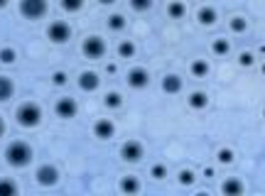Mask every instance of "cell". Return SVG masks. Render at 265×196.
<instances>
[{
	"mask_svg": "<svg viewBox=\"0 0 265 196\" xmlns=\"http://www.w3.org/2000/svg\"><path fill=\"white\" fill-rule=\"evenodd\" d=\"M148 84H150V74L142 69V67H135V69L128 71V86H130V88L140 91V88H145Z\"/></svg>",
	"mask_w": 265,
	"mask_h": 196,
	"instance_id": "cell-6",
	"label": "cell"
},
{
	"mask_svg": "<svg viewBox=\"0 0 265 196\" xmlns=\"http://www.w3.org/2000/svg\"><path fill=\"white\" fill-rule=\"evenodd\" d=\"M5 5H8V0H0V10H3V8H5Z\"/></svg>",
	"mask_w": 265,
	"mask_h": 196,
	"instance_id": "cell-38",
	"label": "cell"
},
{
	"mask_svg": "<svg viewBox=\"0 0 265 196\" xmlns=\"http://www.w3.org/2000/svg\"><path fill=\"white\" fill-rule=\"evenodd\" d=\"M5 162H8L10 167H15V169L27 167L30 162H32V147H30L27 142H22V140L10 142V145L5 147Z\"/></svg>",
	"mask_w": 265,
	"mask_h": 196,
	"instance_id": "cell-1",
	"label": "cell"
},
{
	"mask_svg": "<svg viewBox=\"0 0 265 196\" xmlns=\"http://www.w3.org/2000/svg\"><path fill=\"white\" fill-rule=\"evenodd\" d=\"M76 111H79V108H76V101H74V98H59L54 106V113L59 118H74Z\"/></svg>",
	"mask_w": 265,
	"mask_h": 196,
	"instance_id": "cell-9",
	"label": "cell"
},
{
	"mask_svg": "<svg viewBox=\"0 0 265 196\" xmlns=\"http://www.w3.org/2000/svg\"><path fill=\"white\" fill-rule=\"evenodd\" d=\"M189 71H192V76H196V79H204V76L209 74V64H207L204 59H196V61H192Z\"/></svg>",
	"mask_w": 265,
	"mask_h": 196,
	"instance_id": "cell-18",
	"label": "cell"
},
{
	"mask_svg": "<svg viewBox=\"0 0 265 196\" xmlns=\"http://www.w3.org/2000/svg\"><path fill=\"white\" fill-rule=\"evenodd\" d=\"M184 13H187V8H184V3H182V0H172V3L167 5V15L172 17V20H182Z\"/></svg>",
	"mask_w": 265,
	"mask_h": 196,
	"instance_id": "cell-16",
	"label": "cell"
},
{
	"mask_svg": "<svg viewBox=\"0 0 265 196\" xmlns=\"http://www.w3.org/2000/svg\"><path fill=\"white\" fill-rule=\"evenodd\" d=\"M98 84H101V79H98L96 71H81V76H79V88L86 91V93H91V91H96Z\"/></svg>",
	"mask_w": 265,
	"mask_h": 196,
	"instance_id": "cell-10",
	"label": "cell"
},
{
	"mask_svg": "<svg viewBox=\"0 0 265 196\" xmlns=\"http://www.w3.org/2000/svg\"><path fill=\"white\" fill-rule=\"evenodd\" d=\"M216 157H219V162H221V165H231L236 154H233V150H231V147H221V150L216 152Z\"/></svg>",
	"mask_w": 265,
	"mask_h": 196,
	"instance_id": "cell-28",
	"label": "cell"
},
{
	"mask_svg": "<svg viewBox=\"0 0 265 196\" xmlns=\"http://www.w3.org/2000/svg\"><path fill=\"white\" fill-rule=\"evenodd\" d=\"M211 52H214V54H216V56L228 54V52H231V42H228V40H223V37H219L216 42L211 44Z\"/></svg>",
	"mask_w": 265,
	"mask_h": 196,
	"instance_id": "cell-21",
	"label": "cell"
},
{
	"mask_svg": "<svg viewBox=\"0 0 265 196\" xmlns=\"http://www.w3.org/2000/svg\"><path fill=\"white\" fill-rule=\"evenodd\" d=\"M263 115H265V108H263Z\"/></svg>",
	"mask_w": 265,
	"mask_h": 196,
	"instance_id": "cell-40",
	"label": "cell"
},
{
	"mask_svg": "<svg viewBox=\"0 0 265 196\" xmlns=\"http://www.w3.org/2000/svg\"><path fill=\"white\" fill-rule=\"evenodd\" d=\"M121 191H123V194H138L140 182L135 177H123V179H121Z\"/></svg>",
	"mask_w": 265,
	"mask_h": 196,
	"instance_id": "cell-17",
	"label": "cell"
},
{
	"mask_svg": "<svg viewBox=\"0 0 265 196\" xmlns=\"http://www.w3.org/2000/svg\"><path fill=\"white\" fill-rule=\"evenodd\" d=\"M15 59H17V54H15L13 47H3L0 49V64H13Z\"/></svg>",
	"mask_w": 265,
	"mask_h": 196,
	"instance_id": "cell-27",
	"label": "cell"
},
{
	"mask_svg": "<svg viewBox=\"0 0 265 196\" xmlns=\"http://www.w3.org/2000/svg\"><path fill=\"white\" fill-rule=\"evenodd\" d=\"M130 8L135 13H148L153 8V0H130Z\"/></svg>",
	"mask_w": 265,
	"mask_h": 196,
	"instance_id": "cell-29",
	"label": "cell"
},
{
	"mask_svg": "<svg viewBox=\"0 0 265 196\" xmlns=\"http://www.w3.org/2000/svg\"><path fill=\"white\" fill-rule=\"evenodd\" d=\"M37 182L42 184V186H54L59 182V169L54 165H42V167L37 169Z\"/></svg>",
	"mask_w": 265,
	"mask_h": 196,
	"instance_id": "cell-8",
	"label": "cell"
},
{
	"mask_svg": "<svg viewBox=\"0 0 265 196\" xmlns=\"http://www.w3.org/2000/svg\"><path fill=\"white\" fill-rule=\"evenodd\" d=\"M263 74H265V64H263Z\"/></svg>",
	"mask_w": 265,
	"mask_h": 196,
	"instance_id": "cell-39",
	"label": "cell"
},
{
	"mask_svg": "<svg viewBox=\"0 0 265 196\" xmlns=\"http://www.w3.org/2000/svg\"><path fill=\"white\" fill-rule=\"evenodd\" d=\"M59 5L64 13H79L84 8V0H59Z\"/></svg>",
	"mask_w": 265,
	"mask_h": 196,
	"instance_id": "cell-22",
	"label": "cell"
},
{
	"mask_svg": "<svg viewBox=\"0 0 265 196\" xmlns=\"http://www.w3.org/2000/svg\"><path fill=\"white\" fill-rule=\"evenodd\" d=\"M15 120H17V123H20L22 127H35V125H40V120H42V108H40L37 103L27 101V103H22V106L15 111Z\"/></svg>",
	"mask_w": 265,
	"mask_h": 196,
	"instance_id": "cell-2",
	"label": "cell"
},
{
	"mask_svg": "<svg viewBox=\"0 0 265 196\" xmlns=\"http://www.w3.org/2000/svg\"><path fill=\"white\" fill-rule=\"evenodd\" d=\"M204 177H209V179H211V177H214V169L207 167V169H204Z\"/></svg>",
	"mask_w": 265,
	"mask_h": 196,
	"instance_id": "cell-35",
	"label": "cell"
},
{
	"mask_svg": "<svg viewBox=\"0 0 265 196\" xmlns=\"http://www.w3.org/2000/svg\"><path fill=\"white\" fill-rule=\"evenodd\" d=\"M194 172H192V169H182L180 172V184L182 186H192V184H194Z\"/></svg>",
	"mask_w": 265,
	"mask_h": 196,
	"instance_id": "cell-30",
	"label": "cell"
},
{
	"mask_svg": "<svg viewBox=\"0 0 265 196\" xmlns=\"http://www.w3.org/2000/svg\"><path fill=\"white\" fill-rule=\"evenodd\" d=\"M113 133H115L113 120L101 118V120H96V123H94V135H96L98 140H108V138H113Z\"/></svg>",
	"mask_w": 265,
	"mask_h": 196,
	"instance_id": "cell-11",
	"label": "cell"
},
{
	"mask_svg": "<svg viewBox=\"0 0 265 196\" xmlns=\"http://www.w3.org/2000/svg\"><path fill=\"white\" fill-rule=\"evenodd\" d=\"M221 191L226 196H238V194H243V184L238 182L236 177H231V179H226V182L221 184Z\"/></svg>",
	"mask_w": 265,
	"mask_h": 196,
	"instance_id": "cell-15",
	"label": "cell"
},
{
	"mask_svg": "<svg viewBox=\"0 0 265 196\" xmlns=\"http://www.w3.org/2000/svg\"><path fill=\"white\" fill-rule=\"evenodd\" d=\"M47 37L56 44H64V42H69L71 27L67 22H62V20H54V22H49V27H47Z\"/></svg>",
	"mask_w": 265,
	"mask_h": 196,
	"instance_id": "cell-5",
	"label": "cell"
},
{
	"mask_svg": "<svg viewBox=\"0 0 265 196\" xmlns=\"http://www.w3.org/2000/svg\"><path fill=\"white\" fill-rule=\"evenodd\" d=\"M162 91H165V93H172V96L180 93L182 91V79L177 76V74H167V76L162 79Z\"/></svg>",
	"mask_w": 265,
	"mask_h": 196,
	"instance_id": "cell-12",
	"label": "cell"
},
{
	"mask_svg": "<svg viewBox=\"0 0 265 196\" xmlns=\"http://www.w3.org/2000/svg\"><path fill=\"white\" fill-rule=\"evenodd\" d=\"M3 133H5V123H3V118H0V138H3Z\"/></svg>",
	"mask_w": 265,
	"mask_h": 196,
	"instance_id": "cell-37",
	"label": "cell"
},
{
	"mask_svg": "<svg viewBox=\"0 0 265 196\" xmlns=\"http://www.w3.org/2000/svg\"><path fill=\"white\" fill-rule=\"evenodd\" d=\"M150 174H153L155 179H165V177H167V167H165V165H153Z\"/></svg>",
	"mask_w": 265,
	"mask_h": 196,
	"instance_id": "cell-31",
	"label": "cell"
},
{
	"mask_svg": "<svg viewBox=\"0 0 265 196\" xmlns=\"http://www.w3.org/2000/svg\"><path fill=\"white\" fill-rule=\"evenodd\" d=\"M81 54H84L86 59H101V56L106 54V42H103V37H98V35L86 37L84 42H81Z\"/></svg>",
	"mask_w": 265,
	"mask_h": 196,
	"instance_id": "cell-3",
	"label": "cell"
},
{
	"mask_svg": "<svg viewBox=\"0 0 265 196\" xmlns=\"http://www.w3.org/2000/svg\"><path fill=\"white\" fill-rule=\"evenodd\" d=\"M118 54L123 56V59H130V56H135V44L130 42V40H123V42L118 44Z\"/></svg>",
	"mask_w": 265,
	"mask_h": 196,
	"instance_id": "cell-23",
	"label": "cell"
},
{
	"mask_svg": "<svg viewBox=\"0 0 265 196\" xmlns=\"http://www.w3.org/2000/svg\"><path fill=\"white\" fill-rule=\"evenodd\" d=\"M115 71H118L115 64H106V74H115Z\"/></svg>",
	"mask_w": 265,
	"mask_h": 196,
	"instance_id": "cell-34",
	"label": "cell"
},
{
	"mask_svg": "<svg viewBox=\"0 0 265 196\" xmlns=\"http://www.w3.org/2000/svg\"><path fill=\"white\" fill-rule=\"evenodd\" d=\"M121 157L126 162H140L142 159V145L138 140H128L121 145Z\"/></svg>",
	"mask_w": 265,
	"mask_h": 196,
	"instance_id": "cell-7",
	"label": "cell"
},
{
	"mask_svg": "<svg viewBox=\"0 0 265 196\" xmlns=\"http://www.w3.org/2000/svg\"><path fill=\"white\" fill-rule=\"evenodd\" d=\"M13 91H15L13 81L8 76H0V101H8V98L13 96Z\"/></svg>",
	"mask_w": 265,
	"mask_h": 196,
	"instance_id": "cell-20",
	"label": "cell"
},
{
	"mask_svg": "<svg viewBox=\"0 0 265 196\" xmlns=\"http://www.w3.org/2000/svg\"><path fill=\"white\" fill-rule=\"evenodd\" d=\"M98 3H101V5H113L115 0H98Z\"/></svg>",
	"mask_w": 265,
	"mask_h": 196,
	"instance_id": "cell-36",
	"label": "cell"
},
{
	"mask_svg": "<svg viewBox=\"0 0 265 196\" xmlns=\"http://www.w3.org/2000/svg\"><path fill=\"white\" fill-rule=\"evenodd\" d=\"M253 61H255V59H253L251 52H241V54H238V64H241V67H253Z\"/></svg>",
	"mask_w": 265,
	"mask_h": 196,
	"instance_id": "cell-32",
	"label": "cell"
},
{
	"mask_svg": "<svg viewBox=\"0 0 265 196\" xmlns=\"http://www.w3.org/2000/svg\"><path fill=\"white\" fill-rule=\"evenodd\" d=\"M20 15L27 20H40L47 15V0H20Z\"/></svg>",
	"mask_w": 265,
	"mask_h": 196,
	"instance_id": "cell-4",
	"label": "cell"
},
{
	"mask_svg": "<svg viewBox=\"0 0 265 196\" xmlns=\"http://www.w3.org/2000/svg\"><path fill=\"white\" fill-rule=\"evenodd\" d=\"M228 27H231V32L241 35V32H246V29H248V20H246V17H233V20L228 22Z\"/></svg>",
	"mask_w": 265,
	"mask_h": 196,
	"instance_id": "cell-26",
	"label": "cell"
},
{
	"mask_svg": "<svg viewBox=\"0 0 265 196\" xmlns=\"http://www.w3.org/2000/svg\"><path fill=\"white\" fill-rule=\"evenodd\" d=\"M52 81H54L56 86H64V84H67V74H64V71H54Z\"/></svg>",
	"mask_w": 265,
	"mask_h": 196,
	"instance_id": "cell-33",
	"label": "cell"
},
{
	"mask_svg": "<svg viewBox=\"0 0 265 196\" xmlns=\"http://www.w3.org/2000/svg\"><path fill=\"white\" fill-rule=\"evenodd\" d=\"M108 29H111V32L126 29V17H123V15H111V17H108Z\"/></svg>",
	"mask_w": 265,
	"mask_h": 196,
	"instance_id": "cell-24",
	"label": "cell"
},
{
	"mask_svg": "<svg viewBox=\"0 0 265 196\" xmlns=\"http://www.w3.org/2000/svg\"><path fill=\"white\" fill-rule=\"evenodd\" d=\"M196 20H199V25H204V27H211V25H216V10L214 8H201L199 13H196Z\"/></svg>",
	"mask_w": 265,
	"mask_h": 196,
	"instance_id": "cell-13",
	"label": "cell"
},
{
	"mask_svg": "<svg viewBox=\"0 0 265 196\" xmlns=\"http://www.w3.org/2000/svg\"><path fill=\"white\" fill-rule=\"evenodd\" d=\"M17 194V184L10 179H0V196H15Z\"/></svg>",
	"mask_w": 265,
	"mask_h": 196,
	"instance_id": "cell-25",
	"label": "cell"
},
{
	"mask_svg": "<svg viewBox=\"0 0 265 196\" xmlns=\"http://www.w3.org/2000/svg\"><path fill=\"white\" fill-rule=\"evenodd\" d=\"M103 106L115 111V108H121V106H123V96H121V93H115V91H111V93H106V96H103Z\"/></svg>",
	"mask_w": 265,
	"mask_h": 196,
	"instance_id": "cell-19",
	"label": "cell"
},
{
	"mask_svg": "<svg viewBox=\"0 0 265 196\" xmlns=\"http://www.w3.org/2000/svg\"><path fill=\"white\" fill-rule=\"evenodd\" d=\"M209 106V96L204 93V91H194L192 96H189V108L192 111H204Z\"/></svg>",
	"mask_w": 265,
	"mask_h": 196,
	"instance_id": "cell-14",
	"label": "cell"
}]
</instances>
